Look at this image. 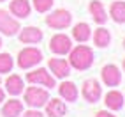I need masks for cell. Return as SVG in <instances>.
<instances>
[{"instance_id":"f1b7e54d","label":"cell","mask_w":125,"mask_h":117,"mask_svg":"<svg viewBox=\"0 0 125 117\" xmlns=\"http://www.w3.org/2000/svg\"><path fill=\"white\" fill-rule=\"evenodd\" d=\"M123 46H125V41H123Z\"/></svg>"},{"instance_id":"603a6c76","label":"cell","mask_w":125,"mask_h":117,"mask_svg":"<svg viewBox=\"0 0 125 117\" xmlns=\"http://www.w3.org/2000/svg\"><path fill=\"white\" fill-rule=\"evenodd\" d=\"M53 0H34V7L39 13H46L48 9H51Z\"/></svg>"},{"instance_id":"44dd1931","label":"cell","mask_w":125,"mask_h":117,"mask_svg":"<svg viewBox=\"0 0 125 117\" xmlns=\"http://www.w3.org/2000/svg\"><path fill=\"white\" fill-rule=\"evenodd\" d=\"M94 39H95V44H97V46L104 48V46H107V44H109L111 36H109V32H107L106 29H97V30H95V36H94Z\"/></svg>"},{"instance_id":"2e32d148","label":"cell","mask_w":125,"mask_h":117,"mask_svg":"<svg viewBox=\"0 0 125 117\" xmlns=\"http://www.w3.org/2000/svg\"><path fill=\"white\" fill-rule=\"evenodd\" d=\"M46 112H48L49 117H62L67 112V108H65V105L60 99H51V101L46 105Z\"/></svg>"},{"instance_id":"8992f818","label":"cell","mask_w":125,"mask_h":117,"mask_svg":"<svg viewBox=\"0 0 125 117\" xmlns=\"http://www.w3.org/2000/svg\"><path fill=\"white\" fill-rule=\"evenodd\" d=\"M27 80L30 83H42L44 87H55V78L49 74L46 69H37V71H32L27 74Z\"/></svg>"},{"instance_id":"4316f807","label":"cell","mask_w":125,"mask_h":117,"mask_svg":"<svg viewBox=\"0 0 125 117\" xmlns=\"http://www.w3.org/2000/svg\"><path fill=\"white\" fill-rule=\"evenodd\" d=\"M0 46H2V39H0Z\"/></svg>"},{"instance_id":"277c9868","label":"cell","mask_w":125,"mask_h":117,"mask_svg":"<svg viewBox=\"0 0 125 117\" xmlns=\"http://www.w3.org/2000/svg\"><path fill=\"white\" fill-rule=\"evenodd\" d=\"M71 20H72V16L69 11H65V9H58L55 13H51L46 18V23L49 25V27H53V29H65V27H69L71 25Z\"/></svg>"},{"instance_id":"83f0119b","label":"cell","mask_w":125,"mask_h":117,"mask_svg":"<svg viewBox=\"0 0 125 117\" xmlns=\"http://www.w3.org/2000/svg\"><path fill=\"white\" fill-rule=\"evenodd\" d=\"M0 2H5V0H0Z\"/></svg>"},{"instance_id":"ac0fdd59","label":"cell","mask_w":125,"mask_h":117,"mask_svg":"<svg viewBox=\"0 0 125 117\" xmlns=\"http://www.w3.org/2000/svg\"><path fill=\"white\" fill-rule=\"evenodd\" d=\"M90 13H92V16H94V20L97 23H104L107 20L106 11H104V5L99 2V0H94V2L90 4Z\"/></svg>"},{"instance_id":"8fae6325","label":"cell","mask_w":125,"mask_h":117,"mask_svg":"<svg viewBox=\"0 0 125 117\" xmlns=\"http://www.w3.org/2000/svg\"><path fill=\"white\" fill-rule=\"evenodd\" d=\"M102 80L104 83H107V85H118L120 83V71L116 66H106V68L102 69Z\"/></svg>"},{"instance_id":"7a4b0ae2","label":"cell","mask_w":125,"mask_h":117,"mask_svg":"<svg viewBox=\"0 0 125 117\" xmlns=\"http://www.w3.org/2000/svg\"><path fill=\"white\" fill-rule=\"evenodd\" d=\"M41 60H42V53L37 48H25L18 55V66L21 69H28L32 66L39 64Z\"/></svg>"},{"instance_id":"d4e9b609","label":"cell","mask_w":125,"mask_h":117,"mask_svg":"<svg viewBox=\"0 0 125 117\" xmlns=\"http://www.w3.org/2000/svg\"><path fill=\"white\" fill-rule=\"evenodd\" d=\"M97 117H115L113 114H109V112H99L97 114Z\"/></svg>"},{"instance_id":"30bf717a","label":"cell","mask_w":125,"mask_h":117,"mask_svg":"<svg viewBox=\"0 0 125 117\" xmlns=\"http://www.w3.org/2000/svg\"><path fill=\"white\" fill-rule=\"evenodd\" d=\"M41 39H42V32L37 27H27V29H23L21 34H20L21 43H39Z\"/></svg>"},{"instance_id":"9c48e42d","label":"cell","mask_w":125,"mask_h":117,"mask_svg":"<svg viewBox=\"0 0 125 117\" xmlns=\"http://www.w3.org/2000/svg\"><path fill=\"white\" fill-rule=\"evenodd\" d=\"M49 68L55 73V76H58V78H65L71 73V66L63 58H51L49 60Z\"/></svg>"},{"instance_id":"7c38bea8","label":"cell","mask_w":125,"mask_h":117,"mask_svg":"<svg viewBox=\"0 0 125 117\" xmlns=\"http://www.w3.org/2000/svg\"><path fill=\"white\" fill-rule=\"evenodd\" d=\"M11 13L18 18H27L30 14V4L28 0H12L11 2Z\"/></svg>"},{"instance_id":"9a60e30c","label":"cell","mask_w":125,"mask_h":117,"mask_svg":"<svg viewBox=\"0 0 125 117\" xmlns=\"http://www.w3.org/2000/svg\"><path fill=\"white\" fill-rule=\"evenodd\" d=\"M107 108H111V110H120L122 105H123V96L122 92H118V90H111V92L106 94V101Z\"/></svg>"},{"instance_id":"f546056e","label":"cell","mask_w":125,"mask_h":117,"mask_svg":"<svg viewBox=\"0 0 125 117\" xmlns=\"http://www.w3.org/2000/svg\"><path fill=\"white\" fill-rule=\"evenodd\" d=\"M123 68H125V62H123Z\"/></svg>"},{"instance_id":"3957f363","label":"cell","mask_w":125,"mask_h":117,"mask_svg":"<svg viewBox=\"0 0 125 117\" xmlns=\"http://www.w3.org/2000/svg\"><path fill=\"white\" fill-rule=\"evenodd\" d=\"M48 99H49L48 92L44 89H39V87H30V89H27V92H25V101L32 108H39V106L46 105Z\"/></svg>"},{"instance_id":"4fadbf2b","label":"cell","mask_w":125,"mask_h":117,"mask_svg":"<svg viewBox=\"0 0 125 117\" xmlns=\"http://www.w3.org/2000/svg\"><path fill=\"white\" fill-rule=\"evenodd\" d=\"M21 110H23L21 101H18V99H9L2 108V115L4 117H18L21 114Z\"/></svg>"},{"instance_id":"ffe728a7","label":"cell","mask_w":125,"mask_h":117,"mask_svg":"<svg viewBox=\"0 0 125 117\" xmlns=\"http://www.w3.org/2000/svg\"><path fill=\"white\" fill-rule=\"evenodd\" d=\"M111 16L115 21L125 23V2H115L111 5Z\"/></svg>"},{"instance_id":"ba28073f","label":"cell","mask_w":125,"mask_h":117,"mask_svg":"<svg viewBox=\"0 0 125 117\" xmlns=\"http://www.w3.org/2000/svg\"><path fill=\"white\" fill-rule=\"evenodd\" d=\"M83 96H85L88 101L95 103L99 98H101V85H99L97 80H86L83 83Z\"/></svg>"},{"instance_id":"484cf974","label":"cell","mask_w":125,"mask_h":117,"mask_svg":"<svg viewBox=\"0 0 125 117\" xmlns=\"http://www.w3.org/2000/svg\"><path fill=\"white\" fill-rule=\"evenodd\" d=\"M2 101H4V90L0 89V103H2Z\"/></svg>"},{"instance_id":"52a82bcc","label":"cell","mask_w":125,"mask_h":117,"mask_svg":"<svg viewBox=\"0 0 125 117\" xmlns=\"http://www.w3.org/2000/svg\"><path fill=\"white\" fill-rule=\"evenodd\" d=\"M49 50L55 53H67L71 50V39L67 36L63 34H56L55 37H51V41H49Z\"/></svg>"},{"instance_id":"6da1fadb","label":"cell","mask_w":125,"mask_h":117,"mask_svg":"<svg viewBox=\"0 0 125 117\" xmlns=\"http://www.w3.org/2000/svg\"><path fill=\"white\" fill-rule=\"evenodd\" d=\"M69 60H71V66H74L76 69H86L94 62V53L88 46H78L72 50Z\"/></svg>"},{"instance_id":"7402d4cb","label":"cell","mask_w":125,"mask_h":117,"mask_svg":"<svg viewBox=\"0 0 125 117\" xmlns=\"http://www.w3.org/2000/svg\"><path fill=\"white\" fill-rule=\"evenodd\" d=\"M12 69V57L9 53H0V73H9Z\"/></svg>"},{"instance_id":"e0dca14e","label":"cell","mask_w":125,"mask_h":117,"mask_svg":"<svg viewBox=\"0 0 125 117\" xmlns=\"http://www.w3.org/2000/svg\"><path fill=\"white\" fill-rule=\"evenodd\" d=\"M58 90H60V96L65 98L67 101H74V99L78 98V89L72 82H63Z\"/></svg>"},{"instance_id":"cb8c5ba5","label":"cell","mask_w":125,"mask_h":117,"mask_svg":"<svg viewBox=\"0 0 125 117\" xmlns=\"http://www.w3.org/2000/svg\"><path fill=\"white\" fill-rule=\"evenodd\" d=\"M23 117H44V115L41 112H37V110H28V112L23 114Z\"/></svg>"},{"instance_id":"d6986e66","label":"cell","mask_w":125,"mask_h":117,"mask_svg":"<svg viewBox=\"0 0 125 117\" xmlns=\"http://www.w3.org/2000/svg\"><path fill=\"white\" fill-rule=\"evenodd\" d=\"M72 36H74L76 41L85 43V41H88V37H90V27L86 23H78L76 27H74V30H72Z\"/></svg>"},{"instance_id":"5bb4252c","label":"cell","mask_w":125,"mask_h":117,"mask_svg":"<svg viewBox=\"0 0 125 117\" xmlns=\"http://www.w3.org/2000/svg\"><path fill=\"white\" fill-rule=\"evenodd\" d=\"M5 87H7V92L9 94L18 96L23 90V80L18 76V74H11V76L5 80Z\"/></svg>"},{"instance_id":"5b68a950","label":"cell","mask_w":125,"mask_h":117,"mask_svg":"<svg viewBox=\"0 0 125 117\" xmlns=\"http://www.w3.org/2000/svg\"><path fill=\"white\" fill-rule=\"evenodd\" d=\"M0 30L5 36H14L20 30V23L14 18H11L9 13L4 11V9H0Z\"/></svg>"}]
</instances>
